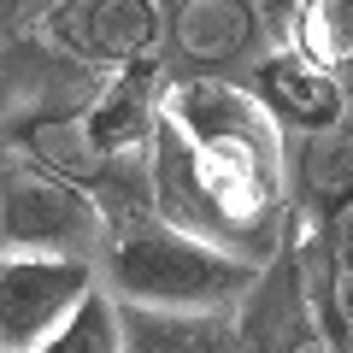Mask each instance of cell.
I'll return each mask as SVG.
<instances>
[{"instance_id": "obj_1", "label": "cell", "mask_w": 353, "mask_h": 353, "mask_svg": "<svg viewBox=\"0 0 353 353\" xmlns=\"http://www.w3.org/2000/svg\"><path fill=\"white\" fill-rule=\"evenodd\" d=\"M153 159V218H165L183 236H201L212 248L253 265H277L283 248V194L259 189L253 176L230 171L224 159L201 153L171 118L159 112L148 141Z\"/></svg>"}, {"instance_id": "obj_2", "label": "cell", "mask_w": 353, "mask_h": 353, "mask_svg": "<svg viewBox=\"0 0 353 353\" xmlns=\"http://www.w3.org/2000/svg\"><path fill=\"white\" fill-rule=\"evenodd\" d=\"M265 265L236 259V253L212 248L201 236H183L165 218H130L124 230H112L106 248V283L124 294L130 306L148 312H224L241 306L259 289Z\"/></svg>"}, {"instance_id": "obj_3", "label": "cell", "mask_w": 353, "mask_h": 353, "mask_svg": "<svg viewBox=\"0 0 353 353\" xmlns=\"http://www.w3.org/2000/svg\"><path fill=\"white\" fill-rule=\"evenodd\" d=\"M159 112L201 153H212L230 171L253 176L259 189L283 194V183H289V171H283V136H277L271 106L259 101V88L224 83V77H171Z\"/></svg>"}, {"instance_id": "obj_4", "label": "cell", "mask_w": 353, "mask_h": 353, "mask_svg": "<svg viewBox=\"0 0 353 353\" xmlns=\"http://www.w3.org/2000/svg\"><path fill=\"white\" fill-rule=\"evenodd\" d=\"M94 289L88 253H0V353H36Z\"/></svg>"}, {"instance_id": "obj_5", "label": "cell", "mask_w": 353, "mask_h": 353, "mask_svg": "<svg viewBox=\"0 0 353 353\" xmlns=\"http://www.w3.org/2000/svg\"><path fill=\"white\" fill-rule=\"evenodd\" d=\"M101 236V212L88 189L53 171H12L0 183V253H88Z\"/></svg>"}, {"instance_id": "obj_6", "label": "cell", "mask_w": 353, "mask_h": 353, "mask_svg": "<svg viewBox=\"0 0 353 353\" xmlns=\"http://www.w3.org/2000/svg\"><path fill=\"white\" fill-rule=\"evenodd\" d=\"M48 36L94 65H141L165 41V0H59Z\"/></svg>"}, {"instance_id": "obj_7", "label": "cell", "mask_w": 353, "mask_h": 353, "mask_svg": "<svg viewBox=\"0 0 353 353\" xmlns=\"http://www.w3.org/2000/svg\"><path fill=\"white\" fill-rule=\"evenodd\" d=\"M253 88H259V101L271 106V118H277V124H294L301 136L336 130L341 118H347V88H341V77L330 71V65L294 53V48L265 53Z\"/></svg>"}, {"instance_id": "obj_8", "label": "cell", "mask_w": 353, "mask_h": 353, "mask_svg": "<svg viewBox=\"0 0 353 353\" xmlns=\"http://www.w3.org/2000/svg\"><path fill=\"white\" fill-rule=\"evenodd\" d=\"M165 36H171L176 59L218 71V65H236L253 48L259 12H253V0H171Z\"/></svg>"}, {"instance_id": "obj_9", "label": "cell", "mask_w": 353, "mask_h": 353, "mask_svg": "<svg viewBox=\"0 0 353 353\" xmlns=\"http://www.w3.org/2000/svg\"><path fill=\"white\" fill-rule=\"evenodd\" d=\"M159 106H165V77L153 71V59L141 65H118V77L106 83V94L88 106V130L106 153L130 159L153 141V124H159Z\"/></svg>"}, {"instance_id": "obj_10", "label": "cell", "mask_w": 353, "mask_h": 353, "mask_svg": "<svg viewBox=\"0 0 353 353\" xmlns=\"http://www.w3.org/2000/svg\"><path fill=\"white\" fill-rule=\"evenodd\" d=\"M24 148H30V159H36L41 171L65 176V183H77V189H101L106 176H112V165H118V153H106L101 141H94V130H88L83 112L36 118V124L24 130Z\"/></svg>"}, {"instance_id": "obj_11", "label": "cell", "mask_w": 353, "mask_h": 353, "mask_svg": "<svg viewBox=\"0 0 353 353\" xmlns=\"http://www.w3.org/2000/svg\"><path fill=\"white\" fill-rule=\"evenodd\" d=\"M301 189H306V206H312L318 224H330V218L353 201V124H347V118H341L336 130L306 136Z\"/></svg>"}, {"instance_id": "obj_12", "label": "cell", "mask_w": 353, "mask_h": 353, "mask_svg": "<svg viewBox=\"0 0 353 353\" xmlns=\"http://www.w3.org/2000/svg\"><path fill=\"white\" fill-rule=\"evenodd\" d=\"M130 353H230V341L206 324V312H124Z\"/></svg>"}, {"instance_id": "obj_13", "label": "cell", "mask_w": 353, "mask_h": 353, "mask_svg": "<svg viewBox=\"0 0 353 353\" xmlns=\"http://www.w3.org/2000/svg\"><path fill=\"white\" fill-rule=\"evenodd\" d=\"M36 353H130V336H124V306H112L101 289L88 294Z\"/></svg>"}, {"instance_id": "obj_14", "label": "cell", "mask_w": 353, "mask_h": 353, "mask_svg": "<svg viewBox=\"0 0 353 353\" xmlns=\"http://www.w3.org/2000/svg\"><path fill=\"white\" fill-rule=\"evenodd\" d=\"M336 6H341V0H259V24L271 30L277 48H301Z\"/></svg>"}]
</instances>
